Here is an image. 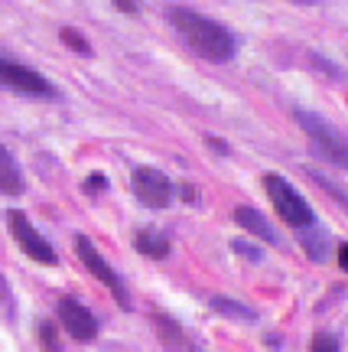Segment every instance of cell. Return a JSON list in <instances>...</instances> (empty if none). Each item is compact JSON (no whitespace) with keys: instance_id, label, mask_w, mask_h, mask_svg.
<instances>
[{"instance_id":"9c48e42d","label":"cell","mask_w":348,"mask_h":352,"mask_svg":"<svg viewBox=\"0 0 348 352\" xmlns=\"http://www.w3.org/2000/svg\"><path fill=\"white\" fill-rule=\"evenodd\" d=\"M235 222L241 228H248L254 239H261V241H267V245H277V232H274V226L264 219L257 209H251V206H237L235 209Z\"/></svg>"},{"instance_id":"52a82bcc","label":"cell","mask_w":348,"mask_h":352,"mask_svg":"<svg viewBox=\"0 0 348 352\" xmlns=\"http://www.w3.org/2000/svg\"><path fill=\"white\" fill-rule=\"evenodd\" d=\"M7 226H10L16 245H20V248L33 258V261H39V264H56V261H59V258H56V252H52V245L39 235L36 228L30 226V219H26L20 209H10V212H7Z\"/></svg>"},{"instance_id":"e0dca14e","label":"cell","mask_w":348,"mask_h":352,"mask_svg":"<svg viewBox=\"0 0 348 352\" xmlns=\"http://www.w3.org/2000/svg\"><path fill=\"white\" fill-rule=\"evenodd\" d=\"M231 248H235L237 254H248L251 261H257V258H261V254L254 252V248H251V245H244V241H241V239H237V241H231Z\"/></svg>"},{"instance_id":"9a60e30c","label":"cell","mask_w":348,"mask_h":352,"mask_svg":"<svg viewBox=\"0 0 348 352\" xmlns=\"http://www.w3.org/2000/svg\"><path fill=\"white\" fill-rule=\"evenodd\" d=\"M39 340H43L46 352H59V349H62V346H59V340H56V329H52V323H43V327H39Z\"/></svg>"},{"instance_id":"ba28073f","label":"cell","mask_w":348,"mask_h":352,"mask_svg":"<svg viewBox=\"0 0 348 352\" xmlns=\"http://www.w3.org/2000/svg\"><path fill=\"white\" fill-rule=\"evenodd\" d=\"M56 314H59V323H62V329L72 340L91 342L98 336V320H95V314H91L88 307H82L78 300H72V297H62V300L56 303Z\"/></svg>"},{"instance_id":"8fae6325","label":"cell","mask_w":348,"mask_h":352,"mask_svg":"<svg viewBox=\"0 0 348 352\" xmlns=\"http://www.w3.org/2000/svg\"><path fill=\"white\" fill-rule=\"evenodd\" d=\"M134 245L147 258H166L170 254V239L163 232H153V228H140L137 235H134Z\"/></svg>"},{"instance_id":"44dd1931","label":"cell","mask_w":348,"mask_h":352,"mask_svg":"<svg viewBox=\"0 0 348 352\" xmlns=\"http://www.w3.org/2000/svg\"><path fill=\"white\" fill-rule=\"evenodd\" d=\"M303 3H306V0H303Z\"/></svg>"},{"instance_id":"7c38bea8","label":"cell","mask_w":348,"mask_h":352,"mask_svg":"<svg viewBox=\"0 0 348 352\" xmlns=\"http://www.w3.org/2000/svg\"><path fill=\"white\" fill-rule=\"evenodd\" d=\"M211 310H218V314H228V316H235V320H254V314H251L244 303H235V300H224V297H211Z\"/></svg>"},{"instance_id":"4fadbf2b","label":"cell","mask_w":348,"mask_h":352,"mask_svg":"<svg viewBox=\"0 0 348 352\" xmlns=\"http://www.w3.org/2000/svg\"><path fill=\"white\" fill-rule=\"evenodd\" d=\"M59 36H62V43H65V46H69L72 52H78V56H91V46H88V39L82 36L78 30H72V26H65L62 33H59Z\"/></svg>"},{"instance_id":"6da1fadb","label":"cell","mask_w":348,"mask_h":352,"mask_svg":"<svg viewBox=\"0 0 348 352\" xmlns=\"http://www.w3.org/2000/svg\"><path fill=\"white\" fill-rule=\"evenodd\" d=\"M170 23L189 43V50L199 52L202 59H209V63H228V59H235L237 43L222 23H215V20L189 10V7H170Z\"/></svg>"},{"instance_id":"ac0fdd59","label":"cell","mask_w":348,"mask_h":352,"mask_svg":"<svg viewBox=\"0 0 348 352\" xmlns=\"http://www.w3.org/2000/svg\"><path fill=\"white\" fill-rule=\"evenodd\" d=\"M114 7L124 13H140V0H114Z\"/></svg>"},{"instance_id":"ffe728a7","label":"cell","mask_w":348,"mask_h":352,"mask_svg":"<svg viewBox=\"0 0 348 352\" xmlns=\"http://www.w3.org/2000/svg\"><path fill=\"white\" fill-rule=\"evenodd\" d=\"M338 264H342V271H348V245L338 248Z\"/></svg>"},{"instance_id":"7a4b0ae2","label":"cell","mask_w":348,"mask_h":352,"mask_svg":"<svg viewBox=\"0 0 348 352\" xmlns=\"http://www.w3.org/2000/svg\"><path fill=\"white\" fill-rule=\"evenodd\" d=\"M293 118L299 121L303 134L310 138L316 157H323L325 164L348 170V138L338 131L336 124H329L325 118H319V114H312V111H303V108H297Z\"/></svg>"},{"instance_id":"5b68a950","label":"cell","mask_w":348,"mask_h":352,"mask_svg":"<svg viewBox=\"0 0 348 352\" xmlns=\"http://www.w3.org/2000/svg\"><path fill=\"white\" fill-rule=\"evenodd\" d=\"M130 189L137 192V199L150 209H163L170 206V196H173V183L170 176L156 170V166H137L130 173Z\"/></svg>"},{"instance_id":"3957f363","label":"cell","mask_w":348,"mask_h":352,"mask_svg":"<svg viewBox=\"0 0 348 352\" xmlns=\"http://www.w3.org/2000/svg\"><path fill=\"white\" fill-rule=\"evenodd\" d=\"M264 189H267V196H270V202H274L277 215L283 219L286 226L293 228H306L316 222V215H312L310 202L299 196L297 189L286 183L280 173H264Z\"/></svg>"},{"instance_id":"5bb4252c","label":"cell","mask_w":348,"mask_h":352,"mask_svg":"<svg viewBox=\"0 0 348 352\" xmlns=\"http://www.w3.org/2000/svg\"><path fill=\"white\" fill-rule=\"evenodd\" d=\"M312 352H338V340L332 333H319V336L312 340Z\"/></svg>"},{"instance_id":"277c9868","label":"cell","mask_w":348,"mask_h":352,"mask_svg":"<svg viewBox=\"0 0 348 352\" xmlns=\"http://www.w3.org/2000/svg\"><path fill=\"white\" fill-rule=\"evenodd\" d=\"M75 252H78V261L85 264L88 271H91V274L98 277V280L104 284V287H111L114 300L121 303L124 310H130V297H127V287L121 284V277H117V271H111V264H108L104 258H101V252L95 248V245H91V241L85 239V235H78V239H75Z\"/></svg>"},{"instance_id":"2e32d148","label":"cell","mask_w":348,"mask_h":352,"mask_svg":"<svg viewBox=\"0 0 348 352\" xmlns=\"http://www.w3.org/2000/svg\"><path fill=\"white\" fill-rule=\"evenodd\" d=\"M306 173H310L312 179H316V183H319V186H323V189H329V192H332V196H338V199H342V206H348V192H345V189H338L336 183H329V179H325V176L312 173V170H306Z\"/></svg>"},{"instance_id":"d6986e66","label":"cell","mask_w":348,"mask_h":352,"mask_svg":"<svg viewBox=\"0 0 348 352\" xmlns=\"http://www.w3.org/2000/svg\"><path fill=\"white\" fill-rule=\"evenodd\" d=\"M104 186V176L101 173H91V179H88V189H101Z\"/></svg>"},{"instance_id":"30bf717a","label":"cell","mask_w":348,"mask_h":352,"mask_svg":"<svg viewBox=\"0 0 348 352\" xmlns=\"http://www.w3.org/2000/svg\"><path fill=\"white\" fill-rule=\"evenodd\" d=\"M0 192L3 196H20L23 192V170L3 144H0Z\"/></svg>"},{"instance_id":"8992f818","label":"cell","mask_w":348,"mask_h":352,"mask_svg":"<svg viewBox=\"0 0 348 352\" xmlns=\"http://www.w3.org/2000/svg\"><path fill=\"white\" fill-rule=\"evenodd\" d=\"M0 85L13 88L20 95H33V98H56V88L39 76L36 69L10 63V59H0Z\"/></svg>"}]
</instances>
